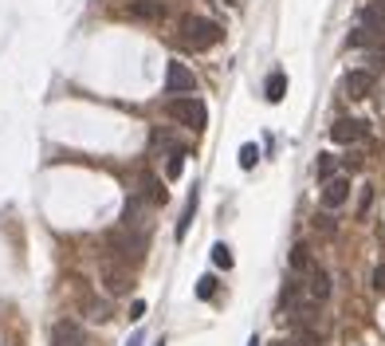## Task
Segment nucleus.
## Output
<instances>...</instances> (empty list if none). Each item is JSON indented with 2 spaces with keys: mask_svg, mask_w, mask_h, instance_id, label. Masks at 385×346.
Instances as JSON below:
<instances>
[{
  "mask_svg": "<svg viewBox=\"0 0 385 346\" xmlns=\"http://www.w3.org/2000/svg\"><path fill=\"white\" fill-rule=\"evenodd\" d=\"M177 28H181V44L192 51H208L224 39V28L217 20H208V16H181Z\"/></svg>",
  "mask_w": 385,
  "mask_h": 346,
  "instance_id": "1",
  "label": "nucleus"
},
{
  "mask_svg": "<svg viewBox=\"0 0 385 346\" xmlns=\"http://www.w3.org/2000/svg\"><path fill=\"white\" fill-rule=\"evenodd\" d=\"M169 118L181 126H189V130H205L208 126V111H205V102L201 99H192V95H173L169 99Z\"/></svg>",
  "mask_w": 385,
  "mask_h": 346,
  "instance_id": "2",
  "label": "nucleus"
},
{
  "mask_svg": "<svg viewBox=\"0 0 385 346\" xmlns=\"http://www.w3.org/2000/svg\"><path fill=\"white\" fill-rule=\"evenodd\" d=\"M145 244H150V233H134V228H118L110 233V252L122 260H142Z\"/></svg>",
  "mask_w": 385,
  "mask_h": 346,
  "instance_id": "3",
  "label": "nucleus"
},
{
  "mask_svg": "<svg viewBox=\"0 0 385 346\" xmlns=\"http://www.w3.org/2000/svg\"><path fill=\"white\" fill-rule=\"evenodd\" d=\"M197 91V75L185 67V63H169L165 67V95H192Z\"/></svg>",
  "mask_w": 385,
  "mask_h": 346,
  "instance_id": "4",
  "label": "nucleus"
},
{
  "mask_svg": "<svg viewBox=\"0 0 385 346\" xmlns=\"http://www.w3.org/2000/svg\"><path fill=\"white\" fill-rule=\"evenodd\" d=\"M150 201H142L138 193H134L130 201H126V209H122V228H134V233H150Z\"/></svg>",
  "mask_w": 385,
  "mask_h": 346,
  "instance_id": "5",
  "label": "nucleus"
},
{
  "mask_svg": "<svg viewBox=\"0 0 385 346\" xmlns=\"http://www.w3.org/2000/svg\"><path fill=\"white\" fill-rule=\"evenodd\" d=\"M126 16H130V20H145V24H161V20H165V4H161V0H130V4H126Z\"/></svg>",
  "mask_w": 385,
  "mask_h": 346,
  "instance_id": "6",
  "label": "nucleus"
},
{
  "mask_svg": "<svg viewBox=\"0 0 385 346\" xmlns=\"http://www.w3.org/2000/svg\"><path fill=\"white\" fill-rule=\"evenodd\" d=\"M373 83H377V79H373L370 67H358V71H346V79H342V91H346L350 99H366V95L373 91Z\"/></svg>",
  "mask_w": 385,
  "mask_h": 346,
  "instance_id": "7",
  "label": "nucleus"
},
{
  "mask_svg": "<svg viewBox=\"0 0 385 346\" xmlns=\"http://www.w3.org/2000/svg\"><path fill=\"white\" fill-rule=\"evenodd\" d=\"M330 138H334L338 146H354V142L366 138V122H361V118H338V122L330 126Z\"/></svg>",
  "mask_w": 385,
  "mask_h": 346,
  "instance_id": "8",
  "label": "nucleus"
},
{
  "mask_svg": "<svg viewBox=\"0 0 385 346\" xmlns=\"http://www.w3.org/2000/svg\"><path fill=\"white\" fill-rule=\"evenodd\" d=\"M350 201V177H330V181H323V209H342Z\"/></svg>",
  "mask_w": 385,
  "mask_h": 346,
  "instance_id": "9",
  "label": "nucleus"
},
{
  "mask_svg": "<svg viewBox=\"0 0 385 346\" xmlns=\"http://www.w3.org/2000/svg\"><path fill=\"white\" fill-rule=\"evenodd\" d=\"M303 287H307V299H311V303H326V299H330V275H326L319 264H311V272H307Z\"/></svg>",
  "mask_w": 385,
  "mask_h": 346,
  "instance_id": "10",
  "label": "nucleus"
},
{
  "mask_svg": "<svg viewBox=\"0 0 385 346\" xmlns=\"http://www.w3.org/2000/svg\"><path fill=\"white\" fill-rule=\"evenodd\" d=\"M51 346H91L87 343V334H83V327L79 322H55L51 327Z\"/></svg>",
  "mask_w": 385,
  "mask_h": 346,
  "instance_id": "11",
  "label": "nucleus"
},
{
  "mask_svg": "<svg viewBox=\"0 0 385 346\" xmlns=\"http://www.w3.org/2000/svg\"><path fill=\"white\" fill-rule=\"evenodd\" d=\"M102 284H107V291L110 295H126V291H130V268H118V264H102Z\"/></svg>",
  "mask_w": 385,
  "mask_h": 346,
  "instance_id": "12",
  "label": "nucleus"
},
{
  "mask_svg": "<svg viewBox=\"0 0 385 346\" xmlns=\"http://www.w3.org/2000/svg\"><path fill=\"white\" fill-rule=\"evenodd\" d=\"M358 28H370V32H385V0H370L358 12Z\"/></svg>",
  "mask_w": 385,
  "mask_h": 346,
  "instance_id": "13",
  "label": "nucleus"
},
{
  "mask_svg": "<svg viewBox=\"0 0 385 346\" xmlns=\"http://www.w3.org/2000/svg\"><path fill=\"white\" fill-rule=\"evenodd\" d=\"M264 95H267V102H283V95H287V75H283V71H271V75H267Z\"/></svg>",
  "mask_w": 385,
  "mask_h": 346,
  "instance_id": "14",
  "label": "nucleus"
},
{
  "mask_svg": "<svg viewBox=\"0 0 385 346\" xmlns=\"http://www.w3.org/2000/svg\"><path fill=\"white\" fill-rule=\"evenodd\" d=\"M142 189L145 193H138L142 201H150V205H165V189H161V181H157L154 173H142Z\"/></svg>",
  "mask_w": 385,
  "mask_h": 346,
  "instance_id": "15",
  "label": "nucleus"
},
{
  "mask_svg": "<svg viewBox=\"0 0 385 346\" xmlns=\"http://www.w3.org/2000/svg\"><path fill=\"white\" fill-rule=\"evenodd\" d=\"M291 275H307L311 272V252H307V244H295L291 248Z\"/></svg>",
  "mask_w": 385,
  "mask_h": 346,
  "instance_id": "16",
  "label": "nucleus"
},
{
  "mask_svg": "<svg viewBox=\"0 0 385 346\" xmlns=\"http://www.w3.org/2000/svg\"><path fill=\"white\" fill-rule=\"evenodd\" d=\"M197 201H201V197H197V189H192V193H189V201H185V217L177 221V240H181L185 233H189V221H192V212H197Z\"/></svg>",
  "mask_w": 385,
  "mask_h": 346,
  "instance_id": "17",
  "label": "nucleus"
},
{
  "mask_svg": "<svg viewBox=\"0 0 385 346\" xmlns=\"http://www.w3.org/2000/svg\"><path fill=\"white\" fill-rule=\"evenodd\" d=\"M314 177H319V181H330V177H334V158H330V154H319V161H314Z\"/></svg>",
  "mask_w": 385,
  "mask_h": 346,
  "instance_id": "18",
  "label": "nucleus"
},
{
  "mask_svg": "<svg viewBox=\"0 0 385 346\" xmlns=\"http://www.w3.org/2000/svg\"><path fill=\"white\" fill-rule=\"evenodd\" d=\"M181 170H185V146L173 149V158H169V165H165V177L173 181V177H181Z\"/></svg>",
  "mask_w": 385,
  "mask_h": 346,
  "instance_id": "19",
  "label": "nucleus"
},
{
  "mask_svg": "<svg viewBox=\"0 0 385 346\" xmlns=\"http://www.w3.org/2000/svg\"><path fill=\"white\" fill-rule=\"evenodd\" d=\"M256 161H260V146L244 142V146H240V170H252Z\"/></svg>",
  "mask_w": 385,
  "mask_h": 346,
  "instance_id": "20",
  "label": "nucleus"
},
{
  "mask_svg": "<svg viewBox=\"0 0 385 346\" xmlns=\"http://www.w3.org/2000/svg\"><path fill=\"white\" fill-rule=\"evenodd\" d=\"M213 264L229 272V268H232V248L229 244H217V248H213Z\"/></svg>",
  "mask_w": 385,
  "mask_h": 346,
  "instance_id": "21",
  "label": "nucleus"
},
{
  "mask_svg": "<svg viewBox=\"0 0 385 346\" xmlns=\"http://www.w3.org/2000/svg\"><path fill=\"white\" fill-rule=\"evenodd\" d=\"M291 346H319V334L307 331V327H295V338H291Z\"/></svg>",
  "mask_w": 385,
  "mask_h": 346,
  "instance_id": "22",
  "label": "nucleus"
},
{
  "mask_svg": "<svg viewBox=\"0 0 385 346\" xmlns=\"http://www.w3.org/2000/svg\"><path fill=\"white\" fill-rule=\"evenodd\" d=\"M213 291H217V280H213V275H201V280H197V299H213Z\"/></svg>",
  "mask_w": 385,
  "mask_h": 346,
  "instance_id": "23",
  "label": "nucleus"
},
{
  "mask_svg": "<svg viewBox=\"0 0 385 346\" xmlns=\"http://www.w3.org/2000/svg\"><path fill=\"white\" fill-rule=\"evenodd\" d=\"M83 307H87V315H91V319H110L107 303H95V299H83Z\"/></svg>",
  "mask_w": 385,
  "mask_h": 346,
  "instance_id": "24",
  "label": "nucleus"
},
{
  "mask_svg": "<svg viewBox=\"0 0 385 346\" xmlns=\"http://www.w3.org/2000/svg\"><path fill=\"white\" fill-rule=\"evenodd\" d=\"M370 205H373V189L366 185V189H361V197H358V217H361V221H366V212H370Z\"/></svg>",
  "mask_w": 385,
  "mask_h": 346,
  "instance_id": "25",
  "label": "nucleus"
},
{
  "mask_svg": "<svg viewBox=\"0 0 385 346\" xmlns=\"http://www.w3.org/2000/svg\"><path fill=\"white\" fill-rule=\"evenodd\" d=\"M314 228H323L326 236L334 233V217H330V209H326V212H319V217H314Z\"/></svg>",
  "mask_w": 385,
  "mask_h": 346,
  "instance_id": "26",
  "label": "nucleus"
},
{
  "mask_svg": "<svg viewBox=\"0 0 385 346\" xmlns=\"http://www.w3.org/2000/svg\"><path fill=\"white\" fill-rule=\"evenodd\" d=\"M373 291H377V295H385V264H377V268H373Z\"/></svg>",
  "mask_w": 385,
  "mask_h": 346,
  "instance_id": "27",
  "label": "nucleus"
},
{
  "mask_svg": "<svg viewBox=\"0 0 385 346\" xmlns=\"http://www.w3.org/2000/svg\"><path fill=\"white\" fill-rule=\"evenodd\" d=\"M142 315H145V303H142V299H134V303H130V319H142Z\"/></svg>",
  "mask_w": 385,
  "mask_h": 346,
  "instance_id": "28",
  "label": "nucleus"
},
{
  "mask_svg": "<svg viewBox=\"0 0 385 346\" xmlns=\"http://www.w3.org/2000/svg\"><path fill=\"white\" fill-rule=\"evenodd\" d=\"M370 63H373V67H385V48L370 51Z\"/></svg>",
  "mask_w": 385,
  "mask_h": 346,
  "instance_id": "29",
  "label": "nucleus"
},
{
  "mask_svg": "<svg viewBox=\"0 0 385 346\" xmlns=\"http://www.w3.org/2000/svg\"><path fill=\"white\" fill-rule=\"evenodd\" d=\"M126 346H145V338H142V334H134V338H130Z\"/></svg>",
  "mask_w": 385,
  "mask_h": 346,
  "instance_id": "30",
  "label": "nucleus"
},
{
  "mask_svg": "<svg viewBox=\"0 0 385 346\" xmlns=\"http://www.w3.org/2000/svg\"><path fill=\"white\" fill-rule=\"evenodd\" d=\"M248 346H260V343H256V338H248Z\"/></svg>",
  "mask_w": 385,
  "mask_h": 346,
  "instance_id": "31",
  "label": "nucleus"
},
{
  "mask_svg": "<svg viewBox=\"0 0 385 346\" xmlns=\"http://www.w3.org/2000/svg\"><path fill=\"white\" fill-rule=\"evenodd\" d=\"M276 346H291V343H276Z\"/></svg>",
  "mask_w": 385,
  "mask_h": 346,
  "instance_id": "32",
  "label": "nucleus"
}]
</instances>
